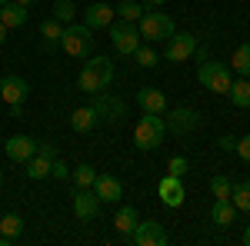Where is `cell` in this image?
I'll list each match as a JSON object with an SVG mask.
<instances>
[{"label":"cell","instance_id":"obj_6","mask_svg":"<svg viewBox=\"0 0 250 246\" xmlns=\"http://www.w3.org/2000/svg\"><path fill=\"white\" fill-rule=\"evenodd\" d=\"M107 30H110V43H114L117 54L120 57H134V50L140 47V30H137L134 23L120 20V23H110Z\"/></svg>","mask_w":250,"mask_h":246},{"label":"cell","instance_id":"obj_3","mask_svg":"<svg viewBox=\"0 0 250 246\" xmlns=\"http://www.w3.org/2000/svg\"><path fill=\"white\" fill-rule=\"evenodd\" d=\"M164 133H167V123H164V116L144 114L140 120H137V127H134V143H137V150H144V153L157 150V147L164 143Z\"/></svg>","mask_w":250,"mask_h":246},{"label":"cell","instance_id":"obj_25","mask_svg":"<svg viewBox=\"0 0 250 246\" xmlns=\"http://www.w3.org/2000/svg\"><path fill=\"white\" fill-rule=\"evenodd\" d=\"M114 14L120 20H127V23H137V20L144 17V7H140L137 0H120V3L114 7Z\"/></svg>","mask_w":250,"mask_h":246},{"label":"cell","instance_id":"obj_30","mask_svg":"<svg viewBox=\"0 0 250 246\" xmlns=\"http://www.w3.org/2000/svg\"><path fill=\"white\" fill-rule=\"evenodd\" d=\"M134 60H137V67H157V63H160V60H157V50L150 43H140L134 50Z\"/></svg>","mask_w":250,"mask_h":246},{"label":"cell","instance_id":"obj_37","mask_svg":"<svg viewBox=\"0 0 250 246\" xmlns=\"http://www.w3.org/2000/svg\"><path fill=\"white\" fill-rule=\"evenodd\" d=\"M233 147H237L233 136H220V150H233Z\"/></svg>","mask_w":250,"mask_h":246},{"label":"cell","instance_id":"obj_42","mask_svg":"<svg viewBox=\"0 0 250 246\" xmlns=\"http://www.w3.org/2000/svg\"><path fill=\"white\" fill-rule=\"evenodd\" d=\"M0 187H3V173H0Z\"/></svg>","mask_w":250,"mask_h":246},{"label":"cell","instance_id":"obj_36","mask_svg":"<svg viewBox=\"0 0 250 246\" xmlns=\"http://www.w3.org/2000/svg\"><path fill=\"white\" fill-rule=\"evenodd\" d=\"M50 173H54V176H57V180H67V176H70V167H67V163H63V160H54V163H50Z\"/></svg>","mask_w":250,"mask_h":246},{"label":"cell","instance_id":"obj_43","mask_svg":"<svg viewBox=\"0 0 250 246\" xmlns=\"http://www.w3.org/2000/svg\"><path fill=\"white\" fill-rule=\"evenodd\" d=\"M3 3H7V0H0V7H3Z\"/></svg>","mask_w":250,"mask_h":246},{"label":"cell","instance_id":"obj_40","mask_svg":"<svg viewBox=\"0 0 250 246\" xmlns=\"http://www.w3.org/2000/svg\"><path fill=\"white\" fill-rule=\"evenodd\" d=\"M17 3H23V7H30V3H37V0H17Z\"/></svg>","mask_w":250,"mask_h":246},{"label":"cell","instance_id":"obj_14","mask_svg":"<svg viewBox=\"0 0 250 246\" xmlns=\"http://www.w3.org/2000/svg\"><path fill=\"white\" fill-rule=\"evenodd\" d=\"M74 213H77V220H97V213H100V196L94 193V187L74 193Z\"/></svg>","mask_w":250,"mask_h":246},{"label":"cell","instance_id":"obj_8","mask_svg":"<svg viewBox=\"0 0 250 246\" xmlns=\"http://www.w3.org/2000/svg\"><path fill=\"white\" fill-rule=\"evenodd\" d=\"M193 50H197V37L193 34H173L167 40V47H164V57L170 63H187L193 57Z\"/></svg>","mask_w":250,"mask_h":246},{"label":"cell","instance_id":"obj_12","mask_svg":"<svg viewBox=\"0 0 250 246\" xmlns=\"http://www.w3.org/2000/svg\"><path fill=\"white\" fill-rule=\"evenodd\" d=\"M157 193H160V200H164V207L177 209L180 203H184V196H187V189H184V180L180 176H160V187H157Z\"/></svg>","mask_w":250,"mask_h":246},{"label":"cell","instance_id":"obj_35","mask_svg":"<svg viewBox=\"0 0 250 246\" xmlns=\"http://www.w3.org/2000/svg\"><path fill=\"white\" fill-rule=\"evenodd\" d=\"M37 156H47V160H57V143H50V140H43V143H37Z\"/></svg>","mask_w":250,"mask_h":246},{"label":"cell","instance_id":"obj_20","mask_svg":"<svg viewBox=\"0 0 250 246\" xmlns=\"http://www.w3.org/2000/svg\"><path fill=\"white\" fill-rule=\"evenodd\" d=\"M97 123H100V116H97L94 107H77V110L70 114V127H74L77 133H90Z\"/></svg>","mask_w":250,"mask_h":246},{"label":"cell","instance_id":"obj_1","mask_svg":"<svg viewBox=\"0 0 250 246\" xmlns=\"http://www.w3.org/2000/svg\"><path fill=\"white\" fill-rule=\"evenodd\" d=\"M114 83V63L107 57H94V60H87L83 63V70H80L77 76V87L83 90V94H104L107 87Z\"/></svg>","mask_w":250,"mask_h":246},{"label":"cell","instance_id":"obj_39","mask_svg":"<svg viewBox=\"0 0 250 246\" xmlns=\"http://www.w3.org/2000/svg\"><path fill=\"white\" fill-rule=\"evenodd\" d=\"M3 40H7V27L0 23V47H3Z\"/></svg>","mask_w":250,"mask_h":246},{"label":"cell","instance_id":"obj_15","mask_svg":"<svg viewBox=\"0 0 250 246\" xmlns=\"http://www.w3.org/2000/svg\"><path fill=\"white\" fill-rule=\"evenodd\" d=\"M3 150H7V156H10L14 163H27V160L37 153V140H34V136H10V140L3 143Z\"/></svg>","mask_w":250,"mask_h":246},{"label":"cell","instance_id":"obj_33","mask_svg":"<svg viewBox=\"0 0 250 246\" xmlns=\"http://www.w3.org/2000/svg\"><path fill=\"white\" fill-rule=\"evenodd\" d=\"M187 170H190V163H187V156H173L170 163H167V173H170V176H180V180L187 176Z\"/></svg>","mask_w":250,"mask_h":246},{"label":"cell","instance_id":"obj_17","mask_svg":"<svg viewBox=\"0 0 250 246\" xmlns=\"http://www.w3.org/2000/svg\"><path fill=\"white\" fill-rule=\"evenodd\" d=\"M94 193L100 196V203H117V200L124 196V187H120V180H117V176H100V173H97Z\"/></svg>","mask_w":250,"mask_h":246},{"label":"cell","instance_id":"obj_28","mask_svg":"<svg viewBox=\"0 0 250 246\" xmlns=\"http://www.w3.org/2000/svg\"><path fill=\"white\" fill-rule=\"evenodd\" d=\"M70 180L77 183V189H90L94 180H97V170L90 167V163H80L77 170H70Z\"/></svg>","mask_w":250,"mask_h":246},{"label":"cell","instance_id":"obj_21","mask_svg":"<svg viewBox=\"0 0 250 246\" xmlns=\"http://www.w3.org/2000/svg\"><path fill=\"white\" fill-rule=\"evenodd\" d=\"M20 233H23V220H20L17 213H7L0 220V246H10Z\"/></svg>","mask_w":250,"mask_h":246},{"label":"cell","instance_id":"obj_16","mask_svg":"<svg viewBox=\"0 0 250 246\" xmlns=\"http://www.w3.org/2000/svg\"><path fill=\"white\" fill-rule=\"evenodd\" d=\"M83 23H87L90 30L110 27V23H114V7H110V3H90V7L83 10Z\"/></svg>","mask_w":250,"mask_h":246},{"label":"cell","instance_id":"obj_23","mask_svg":"<svg viewBox=\"0 0 250 246\" xmlns=\"http://www.w3.org/2000/svg\"><path fill=\"white\" fill-rule=\"evenodd\" d=\"M227 96H230V103L237 107V110H247V107H250V80H247V76L233 80L230 90H227Z\"/></svg>","mask_w":250,"mask_h":246},{"label":"cell","instance_id":"obj_31","mask_svg":"<svg viewBox=\"0 0 250 246\" xmlns=\"http://www.w3.org/2000/svg\"><path fill=\"white\" fill-rule=\"evenodd\" d=\"M74 14H77V7H74V0H57L54 3V20H60L63 27L74 20Z\"/></svg>","mask_w":250,"mask_h":246},{"label":"cell","instance_id":"obj_22","mask_svg":"<svg viewBox=\"0 0 250 246\" xmlns=\"http://www.w3.org/2000/svg\"><path fill=\"white\" fill-rule=\"evenodd\" d=\"M140 223V216H137V209L134 207H120L117 209V216H114V227L120 229V236L130 243V233H134V227Z\"/></svg>","mask_w":250,"mask_h":246},{"label":"cell","instance_id":"obj_18","mask_svg":"<svg viewBox=\"0 0 250 246\" xmlns=\"http://www.w3.org/2000/svg\"><path fill=\"white\" fill-rule=\"evenodd\" d=\"M0 23H3L7 30H20V27L27 23V7L17 3V0H7V3L0 7Z\"/></svg>","mask_w":250,"mask_h":246},{"label":"cell","instance_id":"obj_7","mask_svg":"<svg viewBox=\"0 0 250 246\" xmlns=\"http://www.w3.org/2000/svg\"><path fill=\"white\" fill-rule=\"evenodd\" d=\"M90 107H94L97 116H100L104 123H110V127H117V123L127 116V103H124L120 96H110L107 90H104V94H97V100L90 103Z\"/></svg>","mask_w":250,"mask_h":246},{"label":"cell","instance_id":"obj_19","mask_svg":"<svg viewBox=\"0 0 250 246\" xmlns=\"http://www.w3.org/2000/svg\"><path fill=\"white\" fill-rule=\"evenodd\" d=\"M233 220H237V207H233L230 200H213L210 223H217L220 229H227V227H233Z\"/></svg>","mask_w":250,"mask_h":246},{"label":"cell","instance_id":"obj_13","mask_svg":"<svg viewBox=\"0 0 250 246\" xmlns=\"http://www.w3.org/2000/svg\"><path fill=\"white\" fill-rule=\"evenodd\" d=\"M137 107H140L144 114L164 116L167 114V94L157 90V87H144V90H137Z\"/></svg>","mask_w":250,"mask_h":246},{"label":"cell","instance_id":"obj_5","mask_svg":"<svg viewBox=\"0 0 250 246\" xmlns=\"http://www.w3.org/2000/svg\"><path fill=\"white\" fill-rule=\"evenodd\" d=\"M60 47L70 57H90V50H94V30L87 23H67L63 34H60Z\"/></svg>","mask_w":250,"mask_h":246},{"label":"cell","instance_id":"obj_10","mask_svg":"<svg viewBox=\"0 0 250 246\" xmlns=\"http://www.w3.org/2000/svg\"><path fill=\"white\" fill-rule=\"evenodd\" d=\"M167 130H173L177 136H187V133L197 130V123H200V114L197 110H190V107H177V110H170L167 114Z\"/></svg>","mask_w":250,"mask_h":246},{"label":"cell","instance_id":"obj_26","mask_svg":"<svg viewBox=\"0 0 250 246\" xmlns=\"http://www.w3.org/2000/svg\"><path fill=\"white\" fill-rule=\"evenodd\" d=\"M230 203L237 209H250V180H240V183H233L230 187Z\"/></svg>","mask_w":250,"mask_h":246},{"label":"cell","instance_id":"obj_41","mask_svg":"<svg viewBox=\"0 0 250 246\" xmlns=\"http://www.w3.org/2000/svg\"><path fill=\"white\" fill-rule=\"evenodd\" d=\"M150 3H154V7H160V3H167V0H150Z\"/></svg>","mask_w":250,"mask_h":246},{"label":"cell","instance_id":"obj_11","mask_svg":"<svg viewBox=\"0 0 250 246\" xmlns=\"http://www.w3.org/2000/svg\"><path fill=\"white\" fill-rule=\"evenodd\" d=\"M27 94H30V83H27L23 76L10 74V76L0 80V100H3V103H10V107H14V103H23Z\"/></svg>","mask_w":250,"mask_h":246},{"label":"cell","instance_id":"obj_24","mask_svg":"<svg viewBox=\"0 0 250 246\" xmlns=\"http://www.w3.org/2000/svg\"><path fill=\"white\" fill-rule=\"evenodd\" d=\"M60 34H63V23L54 17H47L43 23H40V37H43V47H54V43H60Z\"/></svg>","mask_w":250,"mask_h":246},{"label":"cell","instance_id":"obj_38","mask_svg":"<svg viewBox=\"0 0 250 246\" xmlns=\"http://www.w3.org/2000/svg\"><path fill=\"white\" fill-rule=\"evenodd\" d=\"M240 240H244V243L250 246V223H247V229H244V236H240Z\"/></svg>","mask_w":250,"mask_h":246},{"label":"cell","instance_id":"obj_2","mask_svg":"<svg viewBox=\"0 0 250 246\" xmlns=\"http://www.w3.org/2000/svg\"><path fill=\"white\" fill-rule=\"evenodd\" d=\"M137 30H140V40H147V43H160V40L167 43L177 34L173 20L164 10H144V17L137 20Z\"/></svg>","mask_w":250,"mask_h":246},{"label":"cell","instance_id":"obj_4","mask_svg":"<svg viewBox=\"0 0 250 246\" xmlns=\"http://www.w3.org/2000/svg\"><path fill=\"white\" fill-rule=\"evenodd\" d=\"M197 80H200V87L204 90H210V94H227L233 83V74L227 63H220V60H200V67H197Z\"/></svg>","mask_w":250,"mask_h":246},{"label":"cell","instance_id":"obj_32","mask_svg":"<svg viewBox=\"0 0 250 246\" xmlns=\"http://www.w3.org/2000/svg\"><path fill=\"white\" fill-rule=\"evenodd\" d=\"M230 180L227 176H213L210 180V193H213V200H230Z\"/></svg>","mask_w":250,"mask_h":246},{"label":"cell","instance_id":"obj_34","mask_svg":"<svg viewBox=\"0 0 250 246\" xmlns=\"http://www.w3.org/2000/svg\"><path fill=\"white\" fill-rule=\"evenodd\" d=\"M233 153H237V156H240L244 163H250V133L237 140V147H233Z\"/></svg>","mask_w":250,"mask_h":246},{"label":"cell","instance_id":"obj_27","mask_svg":"<svg viewBox=\"0 0 250 246\" xmlns=\"http://www.w3.org/2000/svg\"><path fill=\"white\" fill-rule=\"evenodd\" d=\"M50 163H54V160H47V156H37V153H34V156L27 160V176H30V180H43V176H50Z\"/></svg>","mask_w":250,"mask_h":246},{"label":"cell","instance_id":"obj_9","mask_svg":"<svg viewBox=\"0 0 250 246\" xmlns=\"http://www.w3.org/2000/svg\"><path fill=\"white\" fill-rule=\"evenodd\" d=\"M130 243L137 246H164L167 243V229L160 227L157 220H140L130 233Z\"/></svg>","mask_w":250,"mask_h":246},{"label":"cell","instance_id":"obj_29","mask_svg":"<svg viewBox=\"0 0 250 246\" xmlns=\"http://www.w3.org/2000/svg\"><path fill=\"white\" fill-rule=\"evenodd\" d=\"M230 67H233V70H237L240 76H250V43H240V47L233 50Z\"/></svg>","mask_w":250,"mask_h":246}]
</instances>
